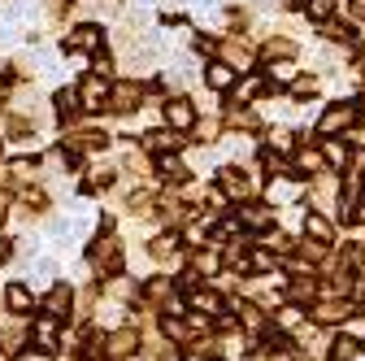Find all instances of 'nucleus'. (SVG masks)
Masks as SVG:
<instances>
[{
  "label": "nucleus",
  "mask_w": 365,
  "mask_h": 361,
  "mask_svg": "<svg viewBox=\"0 0 365 361\" xmlns=\"http://www.w3.org/2000/svg\"><path fill=\"white\" fill-rule=\"evenodd\" d=\"M240 222H244V227H269V222H274V209H265V205H244L240 209Z\"/></svg>",
  "instance_id": "aec40b11"
},
{
  "label": "nucleus",
  "mask_w": 365,
  "mask_h": 361,
  "mask_svg": "<svg viewBox=\"0 0 365 361\" xmlns=\"http://www.w3.org/2000/svg\"><path fill=\"white\" fill-rule=\"evenodd\" d=\"M348 9H352V18H356V22L365 26V0H352V5H348Z\"/></svg>",
  "instance_id": "ea45409f"
},
{
  "label": "nucleus",
  "mask_w": 365,
  "mask_h": 361,
  "mask_svg": "<svg viewBox=\"0 0 365 361\" xmlns=\"http://www.w3.org/2000/svg\"><path fill=\"white\" fill-rule=\"evenodd\" d=\"M161 122H165L170 131H192V122H196V109H192V101H182V96L165 101V105H161Z\"/></svg>",
  "instance_id": "423d86ee"
},
{
  "label": "nucleus",
  "mask_w": 365,
  "mask_h": 361,
  "mask_svg": "<svg viewBox=\"0 0 365 361\" xmlns=\"http://www.w3.org/2000/svg\"><path fill=\"white\" fill-rule=\"evenodd\" d=\"M348 313H352V305H348V300H335V305H317V309H313V318L322 322V327H331V322H344Z\"/></svg>",
  "instance_id": "6ab92c4d"
},
{
  "label": "nucleus",
  "mask_w": 365,
  "mask_h": 361,
  "mask_svg": "<svg viewBox=\"0 0 365 361\" xmlns=\"http://www.w3.org/2000/svg\"><path fill=\"white\" fill-rule=\"evenodd\" d=\"M5 305H9L14 313H26V309H35V296H31V288H22V283H14V288L5 292Z\"/></svg>",
  "instance_id": "412c9836"
},
{
  "label": "nucleus",
  "mask_w": 365,
  "mask_h": 361,
  "mask_svg": "<svg viewBox=\"0 0 365 361\" xmlns=\"http://www.w3.org/2000/svg\"><path fill=\"white\" fill-rule=\"evenodd\" d=\"M304 231H309V240H317V244H331V240H335V222H331L322 209H313V213H304Z\"/></svg>",
  "instance_id": "9b49d317"
},
{
  "label": "nucleus",
  "mask_w": 365,
  "mask_h": 361,
  "mask_svg": "<svg viewBox=\"0 0 365 361\" xmlns=\"http://www.w3.org/2000/svg\"><path fill=\"white\" fill-rule=\"evenodd\" d=\"M261 87H265V78H261V74H235V83L226 87V105H235V109L252 105Z\"/></svg>",
  "instance_id": "20e7f679"
},
{
  "label": "nucleus",
  "mask_w": 365,
  "mask_h": 361,
  "mask_svg": "<svg viewBox=\"0 0 365 361\" xmlns=\"http://www.w3.org/2000/svg\"><path fill=\"white\" fill-rule=\"evenodd\" d=\"M269 153H292V131H269Z\"/></svg>",
  "instance_id": "c756f323"
},
{
  "label": "nucleus",
  "mask_w": 365,
  "mask_h": 361,
  "mask_svg": "<svg viewBox=\"0 0 365 361\" xmlns=\"http://www.w3.org/2000/svg\"><path fill=\"white\" fill-rule=\"evenodd\" d=\"M61 44L70 53H96V49H105V26L101 22H78Z\"/></svg>",
  "instance_id": "f257e3e1"
},
{
  "label": "nucleus",
  "mask_w": 365,
  "mask_h": 361,
  "mask_svg": "<svg viewBox=\"0 0 365 361\" xmlns=\"http://www.w3.org/2000/svg\"><path fill=\"white\" fill-rule=\"evenodd\" d=\"M74 92H78V105H83L87 113H96V109L109 105V78H105V74H87Z\"/></svg>",
  "instance_id": "f03ea898"
},
{
  "label": "nucleus",
  "mask_w": 365,
  "mask_h": 361,
  "mask_svg": "<svg viewBox=\"0 0 365 361\" xmlns=\"http://www.w3.org/2000/svg\"><path fill=\"white\" fill-rule=\"evenodd\" d=\"M327 39H331V44H352L356 35H352V26H344V22H327Z\"/></svg>",
  "instance_id": "c85d7f7f"
},
{
  "label": "nucleus",
  "mask_w": 365,
  "mask_h": 361,
  "mask_svg": "<svg viewBox=\"0 0 365 361\" xmlns=\"http://www.w3.org/2000/svg\"><path fill=\"white\" fill-rule=\"evenodd\" d=\"M283 5H287V9H304V0H283Z\"/></svg>",
  "instance_id": "79ce46f5"
},
{
  "label": "nucleus",
  "mask_w": 365,
  "mask_h": 361,
  "mask_svg": "<svg viewBox=\"0 0 365 361\" xmlns=\"http://www.w3.org/2000/svg\"><path fill=\"white\" fill-rule=\"evenodd\" d=\"M70 300H74V292H70L66 283H57L48 296H43V313H48V318H57V322H66L70 313H74V309H70Z\"/></svg>",
  "instance_id": "1a4fd4ad"
},
{
  "label": "nucleus",
  "mask_w": 365,
  "mask_h": 361,
  "mask_svg": "<svg viewBox=\"0 0 365 361\" xmlns=\"http://www.w3.org/2000/svg\"><path fill=\"white\" fill-rule=\"evenodd\" d=\"M109 183H113L109 170H91V174L83 178V192H101V188H109Z\"/></svg>",
  "instance_id": "cd10ccee"
},
{
  "label": "nucleus",
  "mask_w": 365,
  "mask_h": 361,
  "mask_svg": "<svg viewBox=\"0 0 365 361\" xmlns=\"http://www.w3.org/2000/svg\"><path fill=\"white\" fill-rule=\"evenodd\" d=\"M87 257H91V265H96L101 275H118V270H122V248H118L113 235H101L96 244L87 248Z\"/></svg>",
  "instance_id": "7ed1b4c3"
},
{
  "label": "nucleus",
  "mask_w": 365,
  "mask_h": 361,
  "mask_svg": "<svg viewBox=\"0 0 365 361\" xmlns=\"http://www.w3.org/2000/svg\"><path fill=\"white\" fill-rule=\"evenodd\" d=\"M205 83L213 87V92H226V87L235 83V70L226 66V61H209V70H205Z\"/></svg>",
  "instance_id": "2eb2a0df"
},
{
  "label": "nucleus",
  "mask_w": 365,
  "mask_h": 361,
  "mask_svg": "<svg viewBox=\"0 0 365 361\" xmlns=\"http://www.w3.org/2000/svg\"><path fill=\"white\" fill-rule=\"evenodd\" d=\"M178 148V131H148L144 135V153H174Z\"/></svg>",
  "instance_id": "ddd939ff"
},
{
  "label": "nucleus",
  "mask_w": 365,
  "mask_h": 361,
  "mask_svg": "<svg viewBox=\"0 0 365 361\" xmlns=\"http://www.w3.org/2000/svg\"><path fill=\"white\" fill-rule=\"evenodd\" d=\"M361 105H365V96H361Z\"/></svg>",
  "instance_id": "c03bdc74"
},
{
  "label": "nucleus",
  "mask_w": 365,
  "mask_h": 361,
  "mask_svg": "<svg viewBox=\"0 0 365 361\" xmlns=\"http://www.w3.org/2000/svg\"><path fill=\"white\" fill-rule=\"evenodd\" d=\"M165 335H170V340H182V335H187V327H182L178 318H165Z\"/></svg>",
  "instance_id": "f704fd0d"
},
{
  "label": "nucleus",
  "mask_w": 365,
  "mask_h": 361,
  "mask_svg": "<svg viewBox=\"0 0 365 361\" xmlns=\"http://www.w3.org/2000/svg\"><path fill=\"white\" fill-rule=\"evenodd\" d=\"M26 340H31V327H22V322H5V327H0V352H5V357H14Z\"/></svg>",
  "instance_id": "f8f14e48"
},
{
  "label": "nucleus",
  "mask_w": 365,
  "mask_h": 361,
  "mask_svg": "<svg viewBox=\"0 0 365 361\" xmlns=\"http://www.w3.org/2000/svg\"><path fill=\"white\" fill-rule=\"evenodd\" d=\"M53 105H57V118H61V122H74V118H78V109H83V105H78V92H74V87H61Z\"/></svg>",
  "instance_id": "f3484780"
},
{
  "label": "nucleus",
  "mask_w": 365,
  "mask_h": 361,
  "mask_svg": "<svg viewBox=\"0 0 365 361\" xmlns=\"http://www.w3.org/2000/svg\"><path fill=\"white\" fill-rule=\"evenodd\" d=\"M261 53H265V61H287V57L296 53V44H292V39H265Z\"/></svg>",
  "instance_id": "5701e85b"
},
{
  "label": "nucleus",
  "mask_w": 365,
  "mask_h": 361,
  "mask_svg": "<svg viewBox=\"0 0 365 361\" xmlns=\"http://www.w3.org/2000/svg\"><path fill=\"white\" fill-rule=\"evenodd\" d=\"M105 344H109V348H105L109 357H130L135 348H140V335H135V331H113Z\"/></svg>",
  "instance_id": "4468645a"
},
{
  "label": "nucleus",
  "mask_w": 365,
  "mask_h": 361,
  "mask_svg": "<svg viewBox=\"0 0 365 361\" xmlns=\"http://www.w3.org/2000/svg\"><path fill=\"white\" fill-rule=\"evenodd\" d=\"M222 192H226V196H248L252 183L244 178V170H231V166H226V170H222Z\"/></svg>",
  "instance_id": "a211bd4d"
},
{
  "label": "nucleus",
  "mask_w": 365,
  "mask_h": 361,
  "mask_svg": "<svg viewBox=\"0 0 365 361\" xmlns=\"http://www.w3.org/2000/svg\"><path fill=\"white\" fill-rule=\"evenodd\" d=\"M9 92H14V78H9V70H0V109L9 105Z\"/></svg>",
  "instance_id": "2f4dec72"
},
{
  "label": "nucleus",
  "mask_w": 365,
  "mask_h": 361,
  "mask_svg": "<svg viewBox=\"0 0 365 361\" xmlns=\"http://www.w3.org/2000/svg\"><path fill=\"white\" fill-rule=\"evenodd\" d=\"M292 296L296 300H313V283H292Z\"/></svg>",
  "instance_id": "4c0bfd02"
},
{
  "label": "nucleus",
  "mask_w": 365,
  "mask_h": 361,
  "mask_svg": "<svg viewBox=\"0 0 365 361\" xmlns=\"http://www.w3.org/2000/svg\"><path fill=\"white\" fill-rule=\"evenodd\" d=\"M322 161L339 170V166L348 161V144H344V140H327V148H322Z\"/></svg>",
  "instance_id": "b1692460"
},
{
  "label": "nucleus",
  "mask_w": 365,
  "mask_h": 361,
  "mask_svg": "<svg viewBox=\"0 0 365 361\" xmlns=\"http://www.w3.org/2000/svg\"><path fill=\"white\" fill-rule=\"evenodd\" d=\"M292 92H296V96H313V92H317V78H296Z\"/></svg>",
  "instance_id": "473e14b6"
},
{
  "label": "nucleus",
  "mask_w": 365,
  "mask_h": 361,
  "mask_svg": "<svg viewBox=\"0 0 365 361\" xmlns=\"http://www.w3.org/2000/svg\"><path fill=\"white\" fill-rule=\"evenodd\" d=\"M57 335H61V322L48 318V313H43V318L31 327V344H35L39 352H53V348H57Z\"/></svg>",
  "instance_id": "6e6552de"
},
{
  "label": "nucleus",
  "mask_w": 365,
  "mask_h": 361,
  "mask_svg": "<svg viewBox=\"0 0 365 361\" xmlns=\"http://www.w3.org/2000/svg\"><path fill=\"white\" fill-rule=\"evenodd\" d=\"M0 361H5V352H0Z\"/></svg>",
  "instance_id": "37998d69"
},
{
  "label": "nucleus",
  "mask_w": 365,
  "mask_h": 361,
  "mask_svg": "<svg viewBox=\"0 0 365 361\" xmlns=\"http://www.w3.org/2000/svg\"><path fill=\"white\" fill-rule=\"evenodd\" d=\"M269 78H274V83H296V61H292V57H287V61H274V66H269Z\"/></svg>",
  "instance_id": "a878e982"
},
{
  "label": "nucleus",
  "mask_w": 365,
  "mask_h": 361,
  "mask_svg": "<svg viewBox=\"0 0 365 361\" xmlns=\"http://www.w3.org/2000/svg\"><path fill=\"white\" fill-rule=\"evenodd\" d=\"M196 53H205V57H213V53H217V44H213L209 35H196Z\"/></svg>",
  "instance_id": "c9c22d12"
},
{
  "label": "nucleus",
  "mask_w": 365,
  "mask_h": 361,
  "mask_svg": "<svg viewBox=\"0 0 365 361\" xmlns=\"http://www.w3.org/2000/svg\"><path fill=\"white\" fill-rule=\"evenodd\" d=\"M304 18L309 22H331L335 18V0H304Z\"/></svg>",
  "instance_id": "4be33fe9"
},
{
  "label": "nucleus",
  "mask_w": 365,
  "mask_h": 361,
  "mask_svg": "<svg viewBox=\"0 0 365 361\" xmlns=\"http://www.w3.org/2000/svg\"><path fill=\"white\" fill-rule=\"evenodd\" d=\"M144 105V92L135 83H118V87H109V105L105 109H118V113H135Z\"/></svg>",
  "instance_id": "0eeeda50"
},
{
  "label": "nucleus",
  "mask_w": 365,
  "mask_h": 361,
  "mask_svg": "<svg viewBox=\"0 0 365 361\" xmlns=\"http://www.w3.org/2000/svg\"><path fill=\"white\" fill-rule=\"evenodd\" d=\"M187 305H192V313H196V309H200V313H222V296L209 292V288H192Z\"/></svg>",
  "instance_id": "dca6fc26"
},
{
  "label": "nucleus",
  "mask_w": 365,
  "mask_h": 361,
  "mask_svg": "<svg viewBox=\"0 0 365 361\" xmlns=\"http://www.w3.org/2000/svg\"><path fill=\"white\" fill-rule=\"evenodd\" d=\"M296 166H300V170H309V174H322V166H327V161H322V153H317V148H304V153L296 157Z\"/></svg>",
  "instance_id": "bb28decb"
},
{
  "label": "nucleus",
  "mask_w": 365,
  "mask_h": 361,
  "mask_svg": "<svg viewBox=\"0 0 365 361\" xmlns=\"http://www.w3.org/2000/svg\"><path fill=\"white\" fill-rule=\"evenodd\" d=\"M157 170H161V174L170 178V183H178V178H182V174H187V170H182V161H178L174 153H161V161H157Z\"/></svg>",
  "instance_id": "393cba45"
},
{
  "label": "nucleus",
  "mask_w": 365,
  "mask_h": 361,
  "mask_svg": "<svg viewBox=\"0 0 365 361\" xmlns=\"http://www.w3.org/2000/svg\"><path fill=\"white\" fill-rule=\"evenodd\" d=\"M9 253H14V244H9V240H0V265L9 261Z\"/></svg>",
  "instance_id": "a19ab883"
},
{
  "label": "nucleus",
  "mask_w": 365,
  "mask_h": 361,
  "mask_svg": "<svg viewBox=\"0 0 365 361\" xmlns=\"http://www.w3.org/2000/svg\"><path fill=\"white\" fill-rule=\"evenodd\" d=\"M91 57H96V61H91V66H96V74H105V78L113 74V57H109L105 49H96V53H91Z\"/></svg>",
  "instance_id": "7c9ffc66"
},
{
  "label": "nucleus",
  "mask_w": 365,
  "mask_h": 361,
  "mask_svg": "<svg viewBox=\"0 0 365 361\" xmlns=\"http://www.w3.org/2000/svg\"><path fill=\"white\" fill-rule=\"evenodd\" d=\"M279 322H283V327H296V322H304V313L287 305V309H283V318H279Z\"/></svg>",
  "instance_id": "e433bc0d"
},
{
  "label": "nucleus",
  "mask_w": 365,
  "mask_h": 361,
  "mask_svg": "<svg viewBox=\"0 0 365 361\" xmlns=\"http://www.w3.org/2000/svg\"><path fill=\"white\" fill-rule=\"evenodd\" d=\"M248 265H257V270H269V265H274V257H269V253H252V261H248Z\"/></svg>",
  "instance_id": "58836bf2"
},
{
  "label": "nucleus",
  "mask_w": 365,
  "mask_h": 361,
  "mask_svg": "<svg viewBox=\"0 0 365 361\" xmlns=\"http://www.w3.org/2000/svg\"><path fill=\"white\" fill-rule=\"evenodd\" d=\"M217 53H222V61L231 66L235 74H244V66L252 61V49H248V39H226V44H222Z\"/></svg>",
  "instance_id": "9d476101"
},
{
  "label": "nucleus",
  "mask_w": 365,
  "mask_h": 361,
  "mask_svg": "<svg viewBox=\"0 0 365 361\" xmlns=\"http://www.w3.org/2000/svg\"><path fill=\"white\" fill-rule=\"evenodd\" d=\"M352 126H356V109L352 105H331L322 118H317V131H322V135H344Z\"/></svg>",
  "instance_id": "39448f33"
},
{
  "label": "nucleus",
  "mask_w": 365,
  "mask_h": 361,
  "mask_svg": "<svg viewBox=\"0 0 365 361\" xmlns=\"http://www.w3.org/2000/svg\"><path fill=\"white\" fill-rule=\"evenodd\" d=\"M196 126V135H200V140H217V122L209 118V122H192Z\"/></svg>",
  "instance_id": "72a5a7b5"
}]
</instances>
